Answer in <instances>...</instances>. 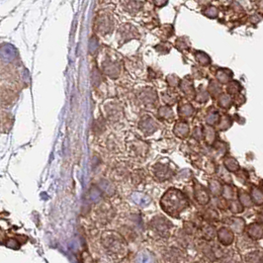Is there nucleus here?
I'll use <instances>...</instances> for the list:
<instances>
[{
  "label": "nucleus",
  "mask_w": 263,
  "mask_h": 263,
  "mask_svg": "<svg viewBox=\"0 0 263 263\" xmlns=\"http://www.w3.org/2000/svg\"><path fill=\"white\" fill-rule=\"evenodd\" d=\"M179 193L180 192L176 190H171L170 192H167V194H165L164 197L161 200V205L165 204V206L164 205L162 206L164 208V211H166L171 215H175L176 212L181 211L178 209V205H181V201H184V200H183V196H181V194Z\"/></svg>",
  "instance_id": "nucleus-1"
}]
</instances>
